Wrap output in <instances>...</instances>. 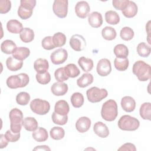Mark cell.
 <instances>
[{
  "label": "cell",
  "mask_w": 151,
  "mask_h": 151,
  "mask_svg": "<svg viewBox=\"0 0 151 151\" xmlns=\"http://www.w3.org/2000/svg\"><path fill=\"white\" fill-rule=\"evenodd\" d=\"M117 114V104L114 100L110 99L103 103L101 110V115L103 119L112 122L116 119Z\"/></svg>",
  "instance_id": "6da1fadb"
},
{
  "label": "cell",
  "mask_w": 151,
  "mask_h": 151,
  "mask_svg": "<svg viewBox=\"0 0 151 151\" xmlns=\"http://www.w3.org/2000/svg\"><path fill=\"white\" fill-rule=\"evenodd\" d=\"M132 71L139 81H146L150 78V66L143 61L135 62L133 65Z\"/></svg>",
  "instance_id": "7a4b0ae2"
},
{
  "label": "cell",
  "mask_w": 151,
  "mask_h": 151,
  "mask_svg": "<svg viewBox=\"0 0 151 151\" xmlns=\"http://www.w3.org/2000/svg\"><path fill=\"white\" fill-rule=\"evenodd\" d=\"M10 120V130L14 133H19L23 122L22 112L17 108L12 109L9 114Z\"/></svg>",
  "instance_id": "3957f363"
},
{
  "label": "cell",
  "mask_w": 151,
  "mask_h": 151,
  "mask_svg": "<svg viewBox=\"0 0 151 151\" xmlns=\"http://www.w3.org/2000/svg\"><path fill=\"white\" fill-rule=\"evenodd\" d=\"M29 81V76L25 73L9 76L6 81L7 86L12 89L25 87Z\"/></svg>",
  "instance_id": "277c9868"
},
{
  "label": "cell",
  "mask_w": 151,
  "mask_h": 151,
  "mask_svg": "<svg viewBox=\"0 0 151 151\" xmlns=\"http://www.w3.org/2000/svg\"><path fill=\"white\" fill-rule=\"evenodd\" d=\"M118 127L122 130L134 131L137 130L139 126L140 122L138 119L129 115L122 116L118 121Z\"/></svg>",
  "instance_id": "5b68a950"
},
{
  "label": "cell",
  "mask_w": 151,
  "mask_h": 151,
  "mask_svg": "<svg viewBox=\"0 0 151 151\" xmlns=\"http://www.w3.org/2000/svg\"><path fill=\"white\" fill-rule=\"evenodd\" d=\"M35 5V0H21L20 6L18 9V16L22 19H28L32 14L33 9Z\"/></svg>",
  "instance_id": "8992f818"
},
{
  "label": "cell",
  "mask_w": 151,
  "mask_h": 151,
  "mask_svg": "<svg viewBox=\"0 0 151 151\" xmlns=\"http://www.w3.org/2000/svg\"><path fill=\"white\" fill-rule=\"evenodd\" d=\"M30 109L34 113L39 115H44L50 111V104L46 100L35 99L31 101Z\"/></svg>",
  "instance_id": "52a82bcc"
},
{
  "label": "cell",
  "mask_w": 151,
  "mask_h": 151,
  "mask_svg": "<svg viewBox=\"0 0 151 151\" xmlns=\"http://www.w3.org/2000/svg\"><path fill=\"white\" fill-rule=\"evenodd\" d=\"M88 100L91 103H98L105 99L108 92L105 88H99L97 87H93L86 92Z\"/></svg>",
  "instance_id": "ba28073f"
},
{
  "label": "cell",
  "mask_w": 151,
  "mask_h": 151,
  "mask_svg": "<svg viewBox=\"0 0 151 151\" xmlns=\"http://www.w3.org/2000/svg\"><path fill=\"white\" fill-rule=\"evenodd\" d=\"M68 2L67 0H55L52 5V10L55 15L60 18L66 17L68 12Z\"/></svg>",
  "instance_id": "9c48e42d"
},
{
  "label": "cell",
  "mask_w": 151,
  "mask_h": 151,
  "mask_svg": "<svg viewBox=\"0 0 151 151\" xmlns=\"http://www.w3.org/2000/svg\"><path fill=\"white\" fill-rule=\"evenodd\" d=\"M70 45L76 51H81L86 46L84 38L79 34H74L70 39Z\"/></svg>",
  "instance_id": "30bf717a"
},
{
  "label": "cell",
  "mask_w": 151,
  "mask_h": 151,
  "mask_svg": "<svg viewBox=\"0 0 151 151\" xmlns=\"http://www.w3.org/2000/svg\"><path fill=\"white\" fill-rule=\"evenodd\" d=\"M96 70L98 74L101 77L108 76L111 71V63L107 58H102L97 63Z\"/></svg>",
  "instance_id": "8fae6325"
},
{
  "label": "cell",
  "mask_w": 151,
  "mask_h": 151,
  "mask_svg": "<svg viewBox=\"0 0 151 151\" xmlns=\"http://www.w3.org/2000/svg\"><path fill=\"white\" fill-rule=\"evenodd\" d=\"M68 57V53L66 50L59 48L55 50L51 54L50 58L54 64L58 65L64 63Z\"/></svg>",
  "instance_id": "7c38bea8"
},
{
  "label": "cell",
  "mask_w": 151,
  "mask_h": 151,
  "mask_svg": "<svg viewBox=\"0 0 151 151\" xmlns=\"http://www.w3.org/2000/svg\"><path fill=\"white\" fill-rule=\"evenodd\" d=\"M90 11V7L86 1H79L75 6V12L77 17L81 18H86Z\"/></svg>",
  "instance_id": "4fadbf2b"
},
{
  "label": "cell",
  "mask_w": 151,
  "mask_h": 151,
  "mask_svg": "<svg viewBox=\"0 0 151 151\" xmlns=\"http://www.w3.org/2000/svg\"><path fill=\"white\" fill-rule=\"evenodd\" d=\"M68 87L67 84L63 82L54 83L51 87L52 93L57 96H60L65 94L68 91Z\"/></svg>",
  "instance_id": "5bb4252c"
},
{
  "label": "cell",
  "mask_w": 151,
  "mask_h": 151,
  "mask_svg": "<svg viewBox=\"0 0 151 151\" xmlns=\"http://www.w3.org/2000/svg\"><path fill=\"white\" fill-rule=\"evenodd\" d=\"M91 120L87 117H81L76 123V128L80 133L86 132L91 126Z\"/></svg>",
  "instance_id": "9a60e30c"
},
{
  "label": "cell",
  "mask_w": 151,
  "mask_h": 151,
  "mask_svg": "<svg viewBox=\"0 0 151 151\" xmlns=\"http://www.w3.org/2000/svg\"><path fill=\"white\" fill-rule=\"evenodd\" d=\"M94 133L101 138H105L109 134V130L107 126L101 122H96L93 127Z\"/></svg>",
  "instance_id": "2e32d148"
},
{
  "label": "cell",
  "mask_w": 151,
  "mask_h": 151,
  "mask_svg": "<svg viewBox=\"0 0 151 151\" xmlns=\"http://www.w3.org/2000/svg\"><path fill=\"white\" fill-rule=\"evenodd\" d=\"M121 106L125 111L132 112L136 107V101L130 96H124L122 99Z\"/></svg>",
  "instance_id": "e0dca14e"
},
{
  "label": "cell",
  "mask_w": 151,
  "mask_h": 151,
  "mask_svg": "<svg viewBox=\"0 0 151 151\" xmlns=\"http://www.w3.org/2000/svg\"><path fill=\"white\" fill-rule=\"evenodd\" d=\"M89 24L93 28H99L103 24L102 15L100 12H93L91 13L88 18Z\"/></svg>",
  "instance_id": "ac0fdd59"
},
{
  "label": "cell",
  "mask_w": 151,
  "mask_h": 151,
  "mask_svg": "<svg viewBox=\"0 0 151 151\" xmlns=\"http://www.w3.org/2000/svg\"><path fill=\"white\" fill-rule=\"evenodd\" d=\"M7 30L12 34L21 33L23 30L22 24L17 19H11L6 24Z\"/></svg>",
  "instance_id": "d6986e66"
},
{
  "label": "cell",
  "mask_w": 151,
  "mask_h": 151,
  "mask_svg": "<svg viewBox=\"0 0 151 151\" xmlns=\"http://www.w3.org/2000/svg\"><path fill=\"white\" fill-rule=\"evenodd\" d=\"M34 68L37 73H44L47 71L49 68V64L46 59L40 58L35 61Z\"/></svg>",
  "instance_id": "ffe728a7"
},
{
  "label": "cell",
  "mask_w": 151,
  "mask_h": 151,
  "mask_svg": "<svg viewBox=\"0 0 151 151\" xmlns=\"http://www.w3.org/2000/svg\"><path fill=\"white\" fill-rule=\"evenodd\" d=\"M137 12V6L133 1H129L126 7L122 10V14L126 18H133Z\"/></svg>",
  "instance_id": "44dd1931"
},
{
  "label": "cell",
  "mask_w": 151,
  "mask_h": 151,
  "mask_svg": "<svg viewBox=\"0 0 151 151\" xmlns=\"http://www.w3.org/2000/svg\"><path fill=\"white\" fill-rule=\"evenodd\" d=\"M70 111V107L68 103L64 100H61L56 102L54 106V111L60 115H67Z\"/></svg>",
  "instance_id": "7402d4cb"
},
{
  "label": "cell",
  "mask_w": 151,
  "mask_h": 151,
  "mask_svg": "<svg viewBox=\"0 0 151 151\" xmlns=\"http://www.w3.org/2000/svg\"><path fill=\"white\" fill-rule=\"evenodd\" d=\"M30 54L29 48L24 47H18L12 53V57L19 61H23L26 59Z\"/></svg>",
  "instance_id": "603a6c76"
},
{
  "label": "cell",
  "mask_w": 151,
  "mask_h": 151,
  "mask_svg": "<svg viewBox=\"0 0 151 151\" xmlns=\"http://www.w3.org/2000/svg\"><path fill=\"white\" fill-rule=\"evenodd\" d=\"M6 65L10 71H16L22 67L23 61L18 60L13 57H9L6 60Z\"/></svg>",
  "instance_id": "cb8c5ba5"
},
{
  "label": "cell",
  "mask_w": 151,
  "mask_h": 151,
  "mask_svg": "<svg viewBox=\"0 0 151 151\" xmlns=\"http://www.w3.org/2000/svg\"><path fill=\"white\" fill-rule=\"evenodd\" d=\"M32 136L34 140L38 142H45L48 137L47 131L43 127H38L32 132Z\"/></svg>",
  "instance_id": "d4e9b609"
},
{
  "label": "cell",
  "mask_w": 151,
  "mask_h": 151,
  "mask_svg": "<svg viewBox=\"0 0 151 151\" xmlns=\"http://www.w3.org/2000/svg\"><path fill=\"white\" fill-rule=\"evenodd\" d=\"M93 82V75L90 73H84L77 80V84L81 88H84L91 84Z\"/></svg>",
  "instance_id": "484cf974"
},
{
  "label": "cell",
  "mask_w": 151,
  "mask_h": 151,
  "mask_svg": "<svg viewBox=\"0 0 151 151\" xmlns=\"http://www.w3.org/2000/svg\"><path fill=\"white\" fill-rule=\"evenodd\" d=\"M38 122L37 120L32 117L24 118L22 122V126L28 131L34 132L38 128Z\"/></svg>",
  "instance_id": "4316f807"
},
{
  "label": "cell",
  "mask_w": 151,
  "mask_h": 151,
  "mask_svg": "<svg viewBox=\"0 0 151 151\" xmlns=\"http://www.w3.org/2000/svg\"><path fill=\"white\" fill-rule=\"evenodd\" d=\"M17 48V47L15 42L10 40H6L4 41L1 45L2 52L6 54H12Z\"/></svg>",
  "instance_id": "83f0119b"
},
{
  "label": "cell",
  "mask_w": 151,
  "mask_h": 151,
  "mask_svg": "<svg viewBox=\"0 0 151 151\" xmlns=\"http://www.w3.org/2000/svg\"><path fill=\"white\" fill-rule=\"evenodd\" d=\"M78 64L84 72H88L93 68V60L85 57H81L78 60Z\"/></svg>",
  "instance_id": "f1b7e54d"
},
{
  "label": "cell",
  "mask_w": 151,
  "mask_h": 151,
  "mask_svg": "<svg viewBox=\"0 0 151 151\" xmlns=\"http://www.w3.org/2000/svg\"><path fill=\"white\" fill-rule=\"evenodd\" d=\"M113 52L117 58H126L129 54V50L127 47L122 44L116 45L114 47Z\"/></svg>",
  "instance_id": "f546056e"
},
{
  "label": "cell",
  "mask_w": 151,
  "mask_h": 151,
  "mask_svg": "<svg viewBox=\"0 0 151 151\" xmlns=\"http://www.w3.org/2000/svg\"><path fill=\"white\" fill-rule=\"evenodd\" d=\"M19 37L22 42L25 43L30 42L34 38V32L29 28H24L20 33Z\"/></svg>",
  "instance_id": "4dcf8cb0"
},
{
  "label": "cell",
  "mask_w": 151,
  "mask_h": 151,
  "mask_svg": "<svg viewBox=\"0 0 151 151\" xmlns=\"http://www.w3.org/2000/svg\"><path fill=\"white\" fill-rule=\"evenodd\" d=\"M105 19L109 24L116 25L120 22V17L116 11L110 10L106 12Z\"/></svg>",
  "instance_id": "1f68e13d"
},
{
  "label": "cell",
  "mask_w": 151,
  "mask_h": 151,
  "mask_svg": "<svg viewBox=\"0 0 151 151\" xmlns=\"http://www.w3.org/2000/svg\"><path fill=\"white\" fill-rule=\"evenodd\" d=\"M140 115L143 119L150 120V114H151V104L149 102L143 103L139 110Z\"/></svg>",
  "instance_id": "d6a6232c"
},
{
  "label": "cell",
  "mask_w": 151,
  "mask_h": 151,
  "mask_svg": "<svg viewBox=\"0 0 151 151\" xmlns=\"http://www.w3.org/2000/svg\"><path fill=\"white\" fill-rule=\"evenodd\" d=\"M71 103L75 108H79L84 104V96L78 92L74 93L71 97Z\"/></svg>",
  "instance_id": "836d02e7"
},
{
  "label": "cell",
  "mask_w": 151,
  "mask_h": 151,
  "mask_svg": "<svg viewBox=\"0 0 151 151\" xmlns=\"http://www.w3.org/2000/svg\"><path fill=\"white\" fill-rule=\"evenodd\" d=\"M129 64V60L126 58H116L114 61V65L115 68L120 71H125L127 69Z\"/></svg>",
  "instance_id": "e575fe53"
},
{
  "label": "cell",
  "mask_w": 151,
  "mask_h": 151,
  "mask_svg": "<svg viewBox=\"0 0 151 151\" xmlns=\"http://www.w3.org/2000/svg\"><path fill=\"white\" fill-rule=\"evenodd\" d=\"M101 35L104 39L109 41L114 40L116 37V31L111 27H105L101 31Z\"/></svg>",
  "instance_id": "d590c367"
},
{
  "label": "cell",
  "mask_w": 151,
  "mask_h": 151,
  "mask_svg": "<svg viewBox=\"0 0 151 151\" xmlns=\"http://www.w3.org/2000/svg\"><path fill=\"white\" fill-rule=\"evenodd\" d=\"M50 134L52 139L58 140L62 139L64 137L65 131L61 127L55 126L50 130Z\"/></svg>",
  "instance_id": "8d00e7d4"
},
{
  "label": "cell",
  "mask_w": 151,
  "mask_h": 151,
  "mask_svg": "<svg viewBox=\"0 0 151 151\" xmlns=\"http://www.w3.org/2000/svg\"><path fill=\"white\" fill-rule=\"evenodd\" d=\"M151 51V48L146 43L142 42L139 43L137 47V54L142 57H147Z\"/></svg>",
  "instance_id": "74e56055"
},
{
  "label": "cell",
  "mask_w": 151,
  "mask_h": 151,
  "mask_svg": "<svg viewBox=\"0 0 151 151\" xmlns=\"http://www.w3.org/2000/svg\"><path fill=\"white\" fill-rule=\"evenodd\" d=\"M64 69L68 77H71V78L76 77L80 73V71L79 68L74 64H67L65 67H64Z\"/></svg>",
  "instance_id": "f35d334b"
},
{
  "label": "cell",
  "mask_w": 151,
  "mask_h": 151,
  "mask_svg": "<svg viewBox=\"0 0 151 151\" xmlns=\"http://www.w3.org/2000/svg\"><path fill=\"white\" fill-rule=\"evenodd\" d=\"M52 41L55 47H61L66 42V37L62 32H57L52 37Z\"/></svg>",
  "instance_id": "ab89813d"
},
{
  "label": "cell",
  "mask_w": 151,
  "mask_h": 151,
  "mask_svg": "<svg viewBox=\"0 0 151 151\" xmlns=\"http://www.w3.org/2000/svg\"><path fill=\"white\" fill-rule=\"evenodd\" d=\"M134 33L133 30L128 27H123L120 32V37L122 40L124 41H130L134 37Z\"/></svg>",
  "instance_id": "60d3db41"
},
{
  "label": "cell",
  "mask_w": 151,
  "mask_h": 151,
  "mask_svg": "<svg viewBox=\"0 0 151 151\" xmlns=\"http://www.w3.org/2000/svg\"><path fill=\"white\" fill-rule=\"evenodd\" d=\"M30 100V96L27 92H20L16 96L17 103L21 106L27 105Z\"/></svg>",
  "instance_id": "b9f144b4"
},
{
  "label": "cell",
  "mask_w": 151,
  "mask_h": 151,
  "mask_svg": "<svg viewBox=\"0 0 151 151\" xmlns=\"http://www.w3.org/2000/svg\"><path fill=\"white\" fill-rule=\"evenodd\" d=\"M51 118L54 123L59 124V125H64L67 123L68 121L67 115H65V116L60 115L55 113V111L52 113Z\"/></svg>",
  "instance_id": "7bdbcfd3"
},
{
  "label": "cell",
  "mask_w": 151,
  "mask_h": 151,
  "mask_svg": "<svg viewBox=\"0 0 151 151\" xmlns=\"http://www.w3.org/2000/svg\"><path fill=\"white\" fill-rule=\"evenodd\" d=\"M55 79L58 82H63L68 79V76L66 74L64 67H60L57 69L54 73Z\"/></svg>",
  "instance_id": "ee69618b"
},
{
  "label": "cell",
  "mask_w": 151,
  "mask_h": 151,
  "mask_svg": "<svg viewBox=\"0 0 151 151\" xmlns=\"http://www.w3.org/2000/svg\"><path fill=\"white\" fill-rule=\"evenodd\" d=\"M35 77L38 83L41 84H47L51 81V76L48 71L41 74L37 73Z\"/></svg>",
  "instance_id": "f6af8a7d"
},
{
  "label": "cell",
  "mask_w": 151,
  "mask_h": 151,
  "mask_svg": "<svg viewBox=\"0 0 151 151\" xmlns=\"http://www.w3.org/2000/svg\"><path fill=\"white\" fill-rule=\"evenodd\" d=\"M41 45L47 50H51L55 48L52 41V37L51 36H47L44 38L41 41Z\"/></svg>",
  "instance_id": "bcb514c9"
},
{
  "label": "cell",
  "mask_w": 151,
  "mask_h": 151,
  "mask_svg": "<svg viewBox=\"0 0 151 151\" xmlns=\"http://www.w3.org/2000/svg\"><path fill=\"white\" fill-rule=\"evenodd\" d=\"M5 137L8 142H15L18 141L20 138V132L18 133H14L11 130H8L5 134Z\"/></svg>",
  "instance_id": "7dc6e473"
},
{
  "label": "cell",
  "mask_w": 151,
  "mask_h": 151,
  "mask_svg": "<svg viewBox=\"0 0 151 151\" xmlns=\"http://www.w3.org/2000/svg\"><path fill=\"white\" fill-rule=\"evenodd\" d=\"M11 8V2L8 0L0 1V13L6 14L9 11Z\"/></svg>",
  "instance_id": "c3c4849f"
},
{
  "label": "cell",
  "mask_w": 151,
  "mask_h": 151,
  "mask_svg": "<svg viewBox=\"0 0 151 151\" xmlns=\"http://www.w3.org/2000/svg\"><path fill=\"white\" fill-rule=\"evenodd\" d=\"M129 0H113L112 4L113 7L117 10H123L129 3Z\"/></svg>",
  "instance_id": "681fc988"
},
{
  "label": "cell",
  "mask_w": 151,
  "mask_h": 151,
  "mask_svg": "<svg viewBox=\"0 0 151 151\" xmlns=\"http://www.w3.org/2000/svg\"><path fill=\"white\" fill-rule=\"evenodd\" d=\"M118 150H132L135 151L136 150V148L134 145L131 143H126L123 145L120 148L118 149Z\"/></svg>",
  "instance_id": "f907efd6"
},
{
  "label": "cell",
  "mask_w": 151,
  "mask_h": 151,
  "mask_svg": "<svg viewBox=\"0 0 151 151\" xmlns=\"http://www.w3.org/2000/svg\"><path fill=\"white\" fill-rule=\"evenodd\" d=\"M0 148L1 149H3L5 147H6V146L8 144V141L6 139L5 137V134H1L0 135Z\"/></svg>",
  "instance_id": "816d5d0a"
},
{
  "label": "cell",
  "mask_w": 151,
  "mask_h": 151,
  "mask_svg": "<svg viewBox=\"0 0 151 151\" xmlns=\"http://www.w3.org/2000/svg\"><path fill=\"white\" fill-rule=\"evenodd\" d=\"M34 150H50V148L49 147H48V146L46 145H43V146H38L36 147H35L34 149Z\"/></svg>",
  "instance_id": "f5cc1de1"
}]
</instances>
